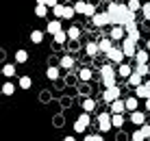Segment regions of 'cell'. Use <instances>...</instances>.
<instances>
[{
    "label": "cell",
    "instance_id": "10",
    "mask_svg": "<svg viewBox=\"0 0 150 141\" xmlns=\"http://www.w3.org/2000/svg\"><path fill=\"white\" fill-rule=\"evenodd\" d=\"M133 72H135V65H128V63H124V61L120 63V67H117V76L124 78V80H126V78L131 76Z\"/></svg>",
    "mask_w": 150,
    "mask_h": 141
},
{
    "label": "cell",
    "instance_id": "13",
    "mask_svg": "<svg viewBox=\"0 0 150 141\" xmlns=\"http://www.w3.org/2000/svg\"><path fill=\"white\" fill-rule=\"evenodd\" d=\"M128 119H131L135 126H142V124H146V113L137 109V111H133V113H131V117H128Z\"/></svg>",
    "mask_w": 150,
    "mask_h": 141
},
{
    "label": "cell",
    "instance_id": "36",
    "mask_svg": "<svg viewBox=\"0 0 150 141\" xmlns=\"http://www.w3.org/2000/svg\"><path fill=\"white\" fill-rule=\"evenodd\" d=\"M2 93L4 96H13L15 93V82H4L2 85Z\"/></svg>",
    "mask_w": 150,
    "mask_h": 141
},
{
    "label": "cell",
    "instance_id": "43",
    "mask_svg": "<svg viewBox=\"0 0 150 141\" xmlns=\"http://www.w3.org/2000/svg\"><path fill=\"white\" fill-rule=\"evenodd\" d=\"M117 78H102V85H105V87H111V85H117Z\"/></svg>",
    "mask_w": 150,
    "mask_h": 141
},
{
    "label": "cell",
    "instance_id": "44",
    "mask_svg": "<svg viewBox=\"0 0 150 141\" xmlns=\"http://www.w3.org/2000/svg\"><path fill=\"white\" fill-rule=\"evenodd\" d=\"M37 2H41V4H48V7L52 9L54 4H59V0H37Z\"/></svg>",
    "mask_w": 150,
    "mask_h": 141
},
{
    "label": "cell",
    "instance_id": "46",
    "mask_svg": "<svg viewBox=\"0 0 150 141\" xmlns=\"http://www.w3.org/2000/svg\"><path fill=\"white\" fill-rule=\"evenodd\" d=\"M146 48H148V50H150V39H148V41H146Z\"/></svg>",
    "mask_w": 150,
    "mask_h": 141
},
{
    "label": "cell",
    "instance_id": "22",
    "mask_svg": "<svg viewBox=\"0 0 150 141\" xmlns=\"http://www.w3.org/2000/svg\"><path fill=\"white\" fill-rule=\"evenodd\" d=\"M98 44H100V52H105V54L113 48V39H111V37H102Z\"/></svg>",
    "mask_w": 150,
    "mask_h": 141
},
{
    "label": "cell",
    "instance_id": "9",
    "mask_svg": "<svg viewBox=\"0 0 150 141\" xmlns=\"http://www.w3.org/2000/svg\"><path fill=\"white\" fill-rule=\"evenodd\" d=\"M115 63H105L100 67V74H102V78H120L117 76V70L113 67Z\"/></svg>",
    "mask_w": 150,
    "mask_h": 141
},
{
    "label": "cell",
    "instance_id": "42",
    "mask_svg": "<svg viewBox=\"0 0 150 141\" xmlns=\"http://www.w3.org/2000/svg\"><path fill=\"white\" fill-rule=\"evenodd\" d=\"M126 35H128V37H133V39H135L137 44H139V37H142V35H139V28H135V30H131V33H126Z\"/></svg>",
    "mask_w": 150,
    "mask_h": 141
},
{
    "label": "cell",
    "instance_id": "18",
    "mask_svg": "<svg viewBox=\"0 0 150 141\" xmlns=\"http://www.w3.org/2000/svg\"><path fill=\"white\" fill-rule=\"evenodd\" d=\"M59 65L63 67V70H70V67L76 65V61H74V56H72V54H63V56L59 59Z\"/></svg>",
    "mask_w": 150,
    "mask_h": 141
},
{
    "label": "cell",
    "instance_id": "26",
    "mask_svg": "<svg viewBox=\"0 0 150 141\" xmlns=\"http://www.w3.org/2000/svg\"><path fill=\"white\" fill-rule=\"evenodd\" d=\"M48 4H41V2H37V7H35V15H37V18H46V15H48Z\"/></svg>",
    "mask_w": 150,
    "mask_h": 141
},
{
    "label": "cell",
    "instance_id": "25",
    "mask_svg": "<svg viewBox=\"0 0 150 141\" xmlns=\"http://www.w3.org/2000/svg\"><path fill=\"white\" fill-rule=\"evenodd\" d=\"M131 139L133 141H144V139H148V135H146V130H144L142 126H137V130L131 135Z\"/></svg>",
    "mask_w": 150,
    "mask_h": 141
},
{
    "label": "cell",
    "instance_id": "15",
    "mask_svg": "<svg viewBox=\"0 0 150 141\" xmlns=\"http://www.w3.org/2000/svg\"><path fill=\"white\" fill-rule=\"evenodd\" d=\"M124 102H126V111H128V113H133V111H137V109H139V98H137V96L124 98Z\"/></svg>",
    "mask_w": 150,
    "mask_h": 141
},
{
    "label": "cell",
    "instance_id": "32",
    "mask_svg": "<svg viewBox=\"0 0 150 141\" xmlns=\"http://www.w3.org/2000/svg\"><path fill=\"white\" fill-rule=\"evenodd\" d=\"M30 41H33V44H41V41H44V30L35 28L33 33H30Z\"/></svg>",
    "mask_w": 150,
    "mask_h": 141
},
{
    "label": "cell",
    "instance_id": "30",
    "mask_svg": "<svg viewBox=\"0 0 150 141\" xmlns=\"http://www.w3.org/2000/svg\"><path fill=\"white\" fill-rule=\"evenodd\" d=\"M135 70H137L144 78H146V76L150 74V63H135Z\"/></svg>",
    "mask_w": 150,
    "mask_h": 141
},
{
    "label": "cell",
    "instance_id": "38",
    "mask_svg": "<svg viewBox=\"0 0 150 141\" xmlns=\"http://www.w3.org/2000/svg\"><path fill=\"white\" fill-rule=\"evenodd\" d=\"M128 9H131V11H142V4L144 2H139V0H128Z\"/></svg>",
    "mask_w": 150,
    "mask_h": 141
},
{
    "label": "cell",
    "instance_id": "12",
    "mask_svg": "<svg viewBox=\"0 0 150 141\" xmlns=\"http://www.w3.org/2000/svg\"><path fill=\"white\" fill-rule=\"evenodd\" d=\"M109 111L111 113H126V102H124L122 98H117V100H113L109 104Z\"/></svg>",
    "mask_w": 150,
    "mask_h": 141
},
{
    "label": "cell",
    "instance_id": "33",
    "mask_svg": "<svg viewBox=\"0 0 150 141\" xmlns=\"http://www.w3.org/2000/svg\"><path fill=\"white\" fill-rule=\"evenodd\" d=\"M124 126V113H113V128Z\"/></svg>",
    "mask_w": 150,
    "mask_h": 141
},
{
    "label": "cell",
    "instance_id": "27",
    "mask_svg": "<svg viewBox=\"0 0 150 141\" xmlns=\"http://www.w3.org/2000/svg\"><path fill=\"white\" fill-rule=\"evenodd\" d=\"M52 15L59 18V20H63L65 18V4H54L52 7Z\"/></svg>",
    "mask_w": 150,
    "mask_h": 141
},
{
    "label": "cell",
    "instance_id": "4",
    "mask_svg": "<svg viewBox=\"0 0 150 141\" xmlns=\"http://www.w3.org/2000/svg\"><path fill=\"white\" fill-rule=\"evenodd\" d=\"M98 126H100L102 133H109V130L113 128V113H100L98 115Z\"/></svg>",
    "mask_w": 150,
    "mask_h": 141
},
{
    "label": "cell",
    "instance_id": "1",
    "mask_svg": "<svg viewBox=\"0 0 150 141\" xmlns=\"http://www.w3.org/2000/svg\"><path fill=\"white\" fill-rule=\"evenodd\" d=\"M122 50H124V54H126V59H135V54H137V41L133 39V37H124L122 39Z\"/></svg>",
    "mask_w": 150,
    "mask_h": 141
},
{
    "label": "cell",
    "instance_id": "37",
    "mask_svg": "<svg viewBox=\"0 0 150 141\" xmlns=\"http://www.w3.org/2000/svg\"><path fill=\"white\" fill-rule=\"evenodd\" d=\"M76 15V9H74V4H65V18L63 20H72Z\"/></svg>",
    "mask_w": 150,
    "mask_h": 141
},
{
    "label": "cell",
    "instance_id": "31",
    "mask_svg": "<svg viewBox=\"0 0 150 141\" xmlns=\"http://www.w3.org/2000/svg\"><path fill=\"white\" fill-rule=\"evenodd\" d=\"M18 85H20V89H30V85H33V80H30V76H20Z\"/></svg>",
    "mask_w": 150,
    "mask_h": 141
},
{
    "label": "cell",
    "instance_id": "21",
    "mask_svg": "<svg viewBox=\"0 0 150 141\" xmlns=\"http://www.w3.org/2000/svg\"><path fill=\"white\" fill-rule=\"evenodd\" d=\"M52 39H54V44L63 46L65 41L70 39V35H68V30H59V33H54V35H52Z\"/></svg>",
    "mask_w": 150,
    "mask_h": 141
},
{
    "label": "cell",
    "instance_id": "29",
    "mask_svg": "<svg viewBox=\"0 0 150 141\" xmlns=\"http://www.w3.org/2000/svg\"><path fill=\"white\" fill-rule=\"evenodd\" d=\"M2 74L7 76V78L15 76V63H4V65H2Z\"/></svg>",
    "mask_w": 150,
    "mask_h": 141
},
{
    "label": "cell",
    "instance_id": "41",
    "mask_svg": "<svg viewBox=\"0 0 150 141\" xmlns=\"http://www.w3.org/2000/svg\"><path fill=\"white\" fill-rule=\"evenodd\" d=\"M94 13H96V4H94V2H89V4H87V11H85V15H87V18H91Z\"/></svg>",
    "mask_w": 150,
    "mask_h": 141
},
{
    "label": "cell",
    "instance_id": "47",
    "mask_svg": "<svg viewBox=\"0 0 150 141\" xmlns=\"http://www.w3.org/2000/svg\"><path fill=\"white\" fill-rule=\"evenodd\" d=\"M65 2H72V0H65Z\"/></svg>",
    "mask_w": 150,
    "mask_h": 141
},
{
    "label": "cell",
    "instance_id": "19",
    "mask_svg": "<svg viewBox=\"0 0 150 141\" xmlns=\"http://www.w3.org/2000/svg\"><path fill=\"white\" fill-rule=\"evenodd\" d=\"M59 67L61 65H50L48 70H46V78H48V80H59V76H61Z\"/></svg>",
    "mask_w": 150,
    "mask_h": 141
},
{
    "label": "cell",
    "instance_id": "40",
    "mask_svg": "<svg viewBox=\"0 0 150 141\" xmlns=\"http://www.w3.org/2000/svg\"><path fill=\"white\" fill-rule=\"evenodd\" d=\"M85 141H105L102 135H85Z\"/></svg>",
    "mask_w": 150,
    "mask_h": 141
},
{
    "label": "cell",
    "instance_id": "8",
    "mask_svg": "<svg viewBox=\"0 0 150 141\" xmlns=\"http://www.w3.org/2000/svg\"><path fill=\"white\" fill-rule=\"evenodd\" d=\"M109 37L113 41H122L124 37H126V28H124L122 24H115V26H111V30H109Z\"/></svg>",
    "mask_w": 150,
    "mask_h": 141
},
{
    "label": "cell",
    "instance_id": "28",
    "mask_svg": "<svg viewBox=\"0 0 150 141\" xmlns=\"http://www.w3.org/2000/svg\"><path fill=\"white\" fill-rule=\"evenodd\" d=\"M83 111L94 113V111H96V100H89V98H85V100H83Z\"/></svg>",
    "mask_w": 150,
    "mask_h": 141
},
{
    "label": "cell",
    "instance_id": "39",
    "mask_svg": "<svg viewBox=\"0 0 150 141\" xmlns=\"http://www.w3.org/2000/svg\"><path fill=\"white\" fill-rule=\"evenodd\" d=\"M142 15H144V20H148V22H150V2H144L142 4Z\"/></svg>",
    "mask_w": 150,
    "mask_h": 141
},
{
    "label": "cell",
    "instance_id": "6",
    "mask_svg": "<svg viewBox=\"0 0 150 141\" xmlns=\"http://www.w3.org/2000/svg\"><path fill=\"white\" fill-rule=\"evenodd\" d=\"M107 59H109L111 63H117V65H120L122 61L126 59V54H124V50H122V48H115V46H113V48L107 52Z\"/></svg>",
    "mask_w": 150,
    "mask_h": 141
},
{
    "label": "cell",
    "instance_id": "5",
    "mask_svg": "<svg viewBox=\"0 0 150 141\" xmlns=\"http://www.w3.org/2000/svg\"><path fill=\"white\" fill-rule=\"evenodd\" d=\"M87 126H89V113L83 111L81 115H79V119L74 122V133H79V135L87 133Z\"/></svg>",
    "mask_w": 150,
    "mask_h": 141
},
{
    "label": "cell",
    "instance_id": "16",
    "mask_svg": "<svg viewBox=\"0 0 150 141\" xmlns=\"http://www.w3.org/2000/svg\"><path fill=\"white\" fill-rule=\"evenodd\" d=\"M126 80H128V85H131L133 89H135V87H139V85H142V82H144V76H142V74H139V72L135 70V72H133L131 76L126 78Z\"/></svg>",
    "mask_w": 150,
    "mask_h": 141
},
{
    "label": "cell",
    "instance_id": "45",
    "mask_svg": "<svg viewBox=\"0 0 150 141\" xmlns=\"http://www.w3.org/2000/svg\"><path fill=\"white\" fill-rule=\"evenodd\" d=\"M144 104H146V111H150V98H148V100H144Z\"/></svg>",
    "mask_w": 150,
    "mask_h": 141
},
{
    "label": "cell",
    "instance_id": "2",
    "mask_svg": "<svg viewBox=\"0 0 150 141\" xmlns=\"http://www.w3.org/2000/svg\"><path fill=\"white\" fill-rule=\"evenodd\" d=\"M135 20H137V11H131L128 4H120V24L126 26L131 22H135Z\"/></svg>",
    "mask_w": 150,
    "mask_h": 141
},
{
    "label": "cell",
    "instance_id": "14",
    "mask_svg": "<svg viewBox=\"0 0 150 141\" xmlns=\"http://www.w3.org/2000/svg\"><path fill=\"white\" fill-rule=\"evenodd\" d=\"M135 96L139 98V100H148L150 98V87L146 85V82H142L139 87H135Z\"/></svg>",
    "mask_w": 150,
    "mask_h": 141
},
{
    "label": "cell",
    "instance_id": "7",
    "mask_svg": "<svg viewBox=\"0 0 150 141\" xmlns=\"http://www.w3.org/2000/svg\"><path fill=\"white\" fill-rule=\"evenodd\" d=\"M91 24L96 26V28H105V26H109V18H107V11L105 13H94L91 15Z\"/></svg>",
    "mask_w": 150,
    "mask_h": 141
},
{
    "label": "cell",
    "instance_id": "35",
    "mask_svg": "<svg viewBox=\"0 0 150 141\" xmlns=\"http://www.w3.org/2000/svg\"><path fill=\"white\" fill-rule=\"evenodd\" d=\"M79 78H81V80H83V82H87V80H91V70H89V67H83V70L79 72Z\"/></svg>",
    "mask_w": 150,
    "mask_h": 141
},
{
    "label": "cell",
    "instance_id": "23",
    "mask_svg": "<svg viewBox=\"0 0 150 141\" xmlns=\"http://www.w3.org/2000/svg\"><path fill=\"white\" fill-rule=\"evenodd\" d=\"M81 26H70L68 28V35H70V41H79L81 39Z\"/></svg>",
    "mask_w": 150,
    "mask_h": 141
},
{
    "label": "cell",
    "instance_id": "20",
    "mask_svg": "<svg viewBox=\"0 0 150 141\" xmlns=\"http://www.w3.org/2000/svg\"><path fill=\"white\" fill-rule=\"evenodd\" d=\"M85 52H87V56H96L98 52H100V44H96V41H87Z\"/></svg>",
    "mask_w": 150,
    "mask_h": 141
},
{
    "label": "cell",
    "instance_id": "11",
    "mask_svg": "<svg viewBox=\"0 0 150 141\" xmlns=\"http://www.w3.org/2000/svg\"><path fill=\"white\" fill-rule=\"evenodd\" d=\"M135 63H150V50L146 48V46L137 50V54H135Z\"/></svg>",
    "mask_w": 150,
    "mask_h": 141
},
{
    "label": "cell",
    "instance_id": "3",
    "mask_svg": "<svg viewBox=\"0 0 150 141\" xmlns=\"http://www.w3.org/2000/svg\"><path fill=\"white\" fill-rule=\"evenodd\" d=\"M117 98H122V91L117 85H111V87H105V91H102V100L107 104H111L113 100H117Z\"/></svg>",
    "mask_w": 150,
    "mask_h": 141
},
{
    "label": "cell",
    "instance_id": "34",
    "mask_svg": "<svg viewBox=\"0 0 150 141\" xmlns=\"http://www.w3.org/2000/svg\"><path fill=\"white\" fill-rule=\"evenodd\" d=\"M87 4H89V2H85V0H76V2H74L76 13H83V15H85V11H87Z\"/></svg>",
    "mask_w": 150,
    "mask_h": 141
},
{
    "label": "cell",
    "instance_id": "17",
    "mask_svg": "<svg viewBox=\"0 0 150 141\" xmlns=\"http://www.w3.org/2000/svg\"><path fill=\"white\" fill-rule=\"evenodd\" d=\"M46 30H48L50 35H54V33H59V30H63V28H61V20H59V18L50 20V22L46 24Z\"/></svg>",
    "mask_w": 150,
    "mask_h": 141
},
{
    "label": "cell",
    "instance_id": "24",
    "mask_svg": "<svg viewBox=\"0 0 150 141\" xmlns=\"http://www.w3.org/2000/svg\"><path fill=\"white\" fill-rule=\"evenodd\" d=\"M26 61H28V52L20 48L18 52H15V63H18V65H22V63H26Z\"/></svg>",
    "mask_w": 150,
    "mask_h": 141
}]
</instances>
